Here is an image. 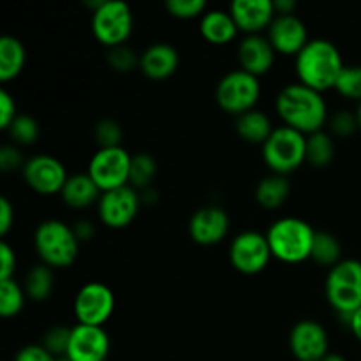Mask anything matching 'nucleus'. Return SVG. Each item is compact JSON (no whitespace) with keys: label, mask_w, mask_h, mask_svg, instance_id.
<instances>
[{"label":"nucleus","mask_w":361,"mask_h":361,"mask_svg":"<svg viewBox=\"0 0 361 361\" xmlns=\"http://www.w3.org/2000/svg\"><path fill=\"white\" fill-rule=\"evenodd\" d=\"M279 116L284 126L293 127L303 134L323 130L328 109L321 92L298 83H291L281 90L275 101Z\"/></svg>","instance_id":"1"},{"label":"nucleus","mask_w":361,"mask_h":361,"mask_svg":"<svg viewBox=\"0 0 361 361\" xmlns=\"http://www.w3.org/2000/svg\"><path fill=\"white\" fill-rule=\"evenodd\" d=\"M295 67L300 83L317 92H326L335 88L344 62L334 42L328 39H310L296 55Z\"/></svg>","instance_id":"2"},{"label":"nucleus","mask_w":361,"mask_h":361,"mask_svg":"<svg viewBox=\"0 0 361 361\" xmlns=\"http://www.w3.org/2000/svg\"><path fill=\"white\" fill-rule=\"evenodd\" d=\"M314 236L316 231L312 226L298 217L277 219L267 231L271 256L284 263H302L309 259Z\"/></svg>","instance_id":"3"},{"label":"nucleus","mask_w":361,"mask_h":361,"mask_svg":"<svg viewBox=\"0 0 361 361\" xmlns=\"http://www.w3.org/2000/svg\"><path fill=\"white\" fill-rule=\"evenodd\" d=\"M34 245L42 263L51 268H66L76 261L80 240L66 222L48 219L35 229Z\"/></svg>","instance_id":"4"},{"label":"nucleus","mask_w":361,"mask_h":361,"mask_svg":"<svg viewBox=\"0 0 361 361\" xmlns=\"http://www.w3.org/2000/svg\"><path fill=\"white\" fill-rule=\"evenodd\" d=\"M326 298L330 305L348 323L353 312L361 307V261L342 259L326 277Z\"/></svg>","instance_id":"5"},{"label":"nucleus","mask_w":361,"mask_h":361,"mask_svg":"<svg viewBox=\"0 0 361 361\" xmlns=\"http://www.w3.org/2000/svg\"><path fill=\"white\" fill-rule=\"evenodd\" d=\"M263 159L277 175L288 176L307 161V137L293 127H275L263 145Z\"/></svg>","instance_id":"6"},{"label":"nucleus","mask_w":361,"mask_h":361,"mask_svg":"<svg viewBox=\"0 0 361 361\" xmlns=\"http://www.w3.org/2000/svg\"><path fill=\"white\" fill-rule=\"evenodd\" d=\"M261 95L259 78L247 71L238 69L226 74L217 85L215 99L224 111L242 115L250 111L257 104Z\"/></svg>","instance_id":"7"},{"label":"nucleus","mask_w":361,"mask_h":361,"mask_svg":"<svg viewBox=\"0 0 361 361\" xmlns=\"http://www.w3.org/2000/svg\"><path fill=\"white\" fill-rule=\"evenodd\" d=\"M133 11L122 0H104L92 14V32L104 46H122L133 32Z\"/></svg>","instance_id":"8"},{"label":"nucleus","mask_w":361,"mask_h":361,"mask_svg":"<svg viewBox=\"0 0 361 361\" xmlns=\"http://www.w3.org/2000/svg\"><path fill=\"white\" fill-rule=\"evenodd\" d=\"M130 159L133 155L123 147L99 148L88 162V175L92 176L101 192L129 185Z\"/></svg>","instance_id":"9"},{"label":"nucleus","mask_w":361,"mask_h":361,"mask_svg":"<svg viewBox=\"0 0 361 361\" xmlns=\"http://www.w3.org/2000/svg\"><path fill=\"white\" fill-rule=\"evenodd\" d=\"M271 257L274 256H271L267 235H261L257 231L240 233L229 247V259L240 274H259L267 268Z\"/></svg>","instance_id":"10"},{"label":"nucleus","mask_w":361,"mask_h":361,"mask_svg":"<svg viewBox=\"0 0 361 361\" xmlns=\"http://www.w3.org/2000/svg\"><path fill=\"white\" fill-rule=\"evenodd\" d=\"M115 310V295L102 282H88L74 298V314L80 324L102 326Z\"/></svg>","instance_id":"11"},{"label":"nucleus","mask_w":361,"mask_h":361,"mask_svg":"<svg viewBox=\"0 0 361 361\" xmlns=\"http://www.w3.org/2000/svg\"><path fill=\"white\" fill-rule=\"evenodd\" d=\"M141 197L134 187L123 185L118 189L101 194L99 200V217L108 228H126L140 212Z\"/></svg>","instance_id":"12"},{"label":"nucleus","mask_w":361,"mask_h":361,"mask_svg":"<svg viewBox=\"0 0 361 361\" xmlns=\"http://www.w3.org/2000/svg\"><path fill=\"white\" fill-rule=\"evenodd\" d=\"M23 178L35 192L55 194L62 192L69 176L66 166L59 159L48 154H39L25 162Z\"/></svg>","instance_id":"13"},{"label":"nucleus","mask_w":361,"mask_h":361,"mask_svg":"<svg viewBox=\"0 0 361 361\" xmlns=\"http://www.w3.org/2000/svg\"><path fill=\"white\" fill-rule=\"evenodd\" d=\"M328 331L317 321H300L289 334V349L300 361H321L328 355Z\"/></svg>","instance_id":"14"},{"label":"nucleus","mask_w":361,"mask_h":361,"mask_svg":"<svg viewBox=\"0 0 361 361\" xmlns=\"http://www.w3.org/2000/svg\"><path fill=\"white\" fill-rule=\"evenodd\" d=\"M109 349L111 342L104 328L78 323L73 326L66 358L71 361H106Z\"/></svg>","instance_id":"15"},{"label":"nucleus","mask_w":361,"mask_h":361,"mask_svg":"<svg viewBox=\"0 0 361 361\" xmlns=\"http://www.w3.org/2000/svg\"><path fill=\"white\" fill-rule=\"evenodd\" d=\"M229 231V215L224 208L208 204L192 214L189 221V235L200 245H215L222 242Z\"/></svg>","instance_id":"16"},{"label":"nucleus","mask_w":361,"mask_h":361,"mask_svg":"<svg viewBox=\"0 0 361 361\" xmlns=\"http://www.w3.org/2000/svg\"><path fill=\"white\" fill-rule=\"evenodd\" d=\"M268 39L275 51L284 55H298L310 41L305 23L296 14H277L268 27Z\"/></svg>","instance_id":"17"},{"label":"nucleus","mask_w":361,"mask_h":361,"mask_svg":"<svg viewBox=\"0 0 361 361\" xmlns=\"http://www.w3.org/2000/svg\"><path fill=\"white\" fill-rule=\"evenodd\" d=\"M229 13L235 18L240 30L259 34L275 20V6L271 0H233Z\"/></svg>","instance_id":"18"},{"label":"nucleus","mask_w":361,"mask_h":361,"mask_svg":"<svg viewBox=\"0 0 361 361\" xmlns=\"http://www.w3.org/2000/svg\"><path fill=\"white\" fill-rule=\"evenodd\" d=\"M238 62L243 71L263 76L274 67L275 48L271 46L270 39L261 34H250L242 39L238 46Z\"/></svg>","instance_id":"19"},{"label":"nucleus","mask_w":361,"mask_h":361,"mask_svg":"<svg viewBox=\"0 0 361 361\" xmlns=\"http://www.w3.org/2000/svg\"><path fill=\"white\" fill-rule=\"evenodd\" d=\"M180 63L178 51L168 42H154L140 56V67L145 76L152 80H164L176 71Z\"/></svg>","instance_id":"20"},{"label":"nucleus","mask_w":361,"mask_h":361,"mask_svg":"<svg viewBox=\"0 0 361 361\" xmlns=\"http://www.w3.org/2000/svg\"><path fill=\"white\" fill-rule=\"evenodd\" d=\"M200 30L201 35L212 44H226L236 37L240 28L229 11L212 9L201 16Z\"/></svg>","instance_id":"21"},{"label":"nucleus","mask_w":361,"mask_h":361,"mask_svg":"<svg viewBox=\"0 0 361 361\" xmlns=\"http://www.w3.org/2000/svg\"><path fill=\"white\" fill-rule=\"evenodd\" d=\"M62 200L71 208H85L101 200V189L88 173H76L67 178L62 189Z\"/></svg>","instance_id":"22"},{"label":"nucleus","mask_w":361,"mask_h":361,"mask_svg":"<svg viewBox=\"0 0 361 361\" xmlns=\"http://www.w3.org/2000/svg\"><path fill=\"white\" fill-rule=\"evenodd\" d=\"M236 133L249 143L264 145L274 133V126L267 113L254 108L236 116Z\"/></svg>","instance_id":"23"},{"label":"nucleus","mask_w":361,"mask_h":361,"mask_svg":"<svg viewBox=\"0 0 361 361\" xmlns=\"http://www.w3.org/2000/svg\"><path fill=\"white\" fill-rule=\"evenodd\" d=\"M27 60L23 42L14 35L0 37V80L9 81L21 73Z\"/></svg>","instance_id":"24"},{"label":"nucleus","mask_w":361,"mask_h":361,"mask_svg":"<svg viewBox=\"0 0 361 361\" xmlns=\"http://www.w3.org/2000/svg\"><path fill=\"white\" fill-rule=\"evenodd\" d=\"M289 192H291V183H289L288 176L284 175H274L264 176L259 180L256 185V201L264 208H279L288 201Z\"/></svg>","instance_id":"25"},{"label":"nucleus","mask_w":361,"mask_h":361,"mask_svg":"<svg viewBox=\"0 0 361 361\" xmlns=\"http://www.w3.org/2000/svg\"><path fill=\"white\" fill-rule=\"evenodd\" d=\"M53 288H55V275H53L51 267L44 263L32 267L25 281V293L28 298L34 302H44L51 296Z\"/></svg>","instance_id":"26"},{"label":"nucleus","mask_w":361,"mask_h":361,"mask_svg":"<svg viewBox=\"0 0 361 361\" xmlns=\"http://www.w3.org/2000/svg\"><path fill=\"white\" fill-rule=\"evenodd\" d=\"M341 252L342 247L337 236L326 231H316L312 243V252H310V257L316 263L334 268L335 264L341 263Z\"/></svg>","instance_id":"27"},{"label":"nucleus","mask_w":361,"mask_h":361,"mask_svg":"<svg viewBox=\"0 0 361 361\" xmlns=\"http://www.w3.org/2000/svg\"><path fill=\"white\" fill-rule=\"evenodd\" d=\"M335 157V143L324 130L309 134L307 137V161L316 168H324Z\"/></svg>","instance_id":"28"},{"label":"nucleus","mask_w":361,"mask_h":361,"mask_svg":"<svg viewBox=\"0 0 361 361\" xmlns=\"http://www.w3.org/2000/svg\"><path fill=\"white\" fill-rule=\"evenodd\" d=\"M155 175H157V161L150 154H134L130 159V173H129V185L134 189H147L152 187Z\"/></svg>","instance_id":"29"},{"label":"nucleus","mask_w":361,"mask_h":361,"mask_svg":"<svg viewBox=\"0 0 361 361\" xmlns=\"http://www.w3.org/2000/svg\"><path fill=\"white\" fill-rule=\"evenodd\" d=\"M25 305V291L14 282L0 281V314L2 317H14L21 312Z\"/></svg>","instance_id":"30"},{"label":"nucleus","mask_w":361,"mask_h":361,"mask_svg":"<svg viewBox=\"0 0 361 361\" xmlns=\"http://www.w3.org/2000/svg\"><path fill=\"white\" fill-rule=\"evenodd\" d=\"M11 140L18 145H34L39 140L41 134V127L39 122L30 115H18L13 120L9 127H7Z\"/></svg>","instance_id":"31"},{"label":"nucleus","mask_w":361,"mask_h":361,"mask_svg":"<svg viewBox=\"0 0 361 361\" xmlns=\"http://www.w3.org/2000/svg\"><path fill=\"white\" fill-rule=\"evenodd\" d=\"M94 137L101 148H115L122 147V127L116 120L102 118L95 123Z\"/></svg>","instance_id":"32"},{"label":"nucleus","mask_w":361,"mask_h":361,"mask_svg":"<svg viewBox=\"0 0 361 361\" xmlns=\"http://www.w3.org/2000/svg\"><path fill=\"white\" fill-rule=\"evenodd\" d=\"M335 90L344 97L361 101V66H344L335 83Z\"/></svg>","instance_id":"33"},{"label":"nucleus","mask_w":361,"mask_h":361,"mask_svg":"<svg viewBox=\"0 0 361 361\" xmlns=\"http://www.w3.org/2000/svg\"><path fill=\"white\" fill-rule=\"evenodd\" d=\"M71 334H73V328L53 326L51 330L46 331L44 338H42V348L51 353L55 358H66L67 348H69L71 342Z\"/></svg>","instance_id":"34"},{"label":"nucleus","mask_w":361,"mask_h":361,"mask_svg":"<svg viewBox=\"0 0 361 361\" xmlns=\"http://www.w3.org/2000/svg\"><path fill=\"white\" fill-rule=\"evenodd\" d=\"M108 63L116 73H129L134 67L140 66V56L129 46H115V48H109Z\"/></svg>","instance_id":"35"},{"label":"nucleus","mask_w":361,"mask_h":361,"mask_svg":"<svg viewBox=\"0 0 361 361\" xmlns=\"http://www.w3.org/2000/svg\"><path fill=\"white\" fill-rule=\"evenodd\" d=\"M166 9L169 11L171 16L180 18V20H190V18L203 16L207 2L204 0H168Z\"/></svg>","instance_id":"36"},{"label":"nucleus","mask_w":361,"mask_h":361,"mask_svg":"<svg viewBox=\"0 0 361 361\" xmlns=\"http://www.w3.org/2000/svg\"><path fill=\"white\" fill-rule=\"evenodd\" d=\"M358 129V120H356V113L351 111H338L337 115L331 118V130L338 136H349Z\"/></svg>","instance_id":"37"},{"label":"nucleus","mask_w":361,"mask_h":361,"mask_svg":"<svg viewBox=\"0 0 361 361\" xmlns=\"http://www.w3.org/2000/svg\"><path fill=\"white\" fill-rule=\"evenodd\" d=\"M16 116V102H14L13 95L7 90H0V127L7 130V127L13 123Z\"/></svg>","instance_id":"38"},{"label":"nucleus","mask_w":361,"mask_h":361,"mask_svg":"<svg viewBox=\"0 0 361 361\" xmlns=\"http://www.w3.org/2000/svg\"><path fill=\"white\" fill-rule=\"evenodd\" d=\"M0 261H2V264H0V281H9V279H13L14 270H16V254L11 249L9 243L2 242V245H0Z\"/></svg>","instance_id":"39"},{"label":"nucleus","mask_w":361,"mask_h":361,"mask_svg":"<svg viewBox=\"0 0 361 361\" xmlns=\"http://www.w3.org/2000/svg\"><path fill=\"white\" fill-rule=\"evenodd\" d=\"M20 166H25L21 152L16 147H13V145L2 147V150H0V168H2V171L9 173L13 169L20 168Z\"/></svg>","instance_id":"40"},{"label":"nucleus","mask_w":361,"mask_h":361,"mask_svg":"<svg viewBox=\"0 0 361 361\" xmlns=\"http://www.w3.org/2000/svg\"><path fill=\"white\" fill-rule=\"evenodd\" d=\"M14 361H59V358H55L51 353L46 351L42 345L32 344V345H25L23 349H20Z\"/></svg>","instance_id":"41"},{"label":"nucleus","mask_w":361,"mask_h":361,"mask_svg":"<svg viewBox=\"0 0 361 361\" xmlns=\"http://www.w3.org/2000/svg\"><path fill=\"white\" fill-rule=\"evenodd\" d=\"M14 221V208L6 196L0 197V233L7 235Z\"/></svg>","instance_id":"42"},{"label":"nucleus","mask_w":361,"mask_h":361,"mask_svg":"<svg viewBox=\"0 0 361 361\" xmlns=\"http://www.w3.org/2000/svg\"><path fill=\"white\" fill-rule=\"evenodd\" d=\"M73 229L80 242H87V240H90L95 233L94 224H92L90 221H78L76 224L73 226Z\"/></svg>","instance_id":"43"},{"label":"nucleus","mask_w":361,"mask_h":361,"mask_svg":"<svg viewBox=\"0 0 361 361\" xmlns=\"http://www.w3.org/2000/svg\"><path fill=\"white\" fill-rule=\"evenodd\" d=\"M348 326L351 328V331L355 334V337L361 342V307L356 310V312L351 314V317H349V321H348Z\"/></svg>","instance_id":"44"},{"label":"nucleus","mask_w":361,"mask_h":361,"mask_svg":"<svg viewBox=\"0 0 361 361\" xmlns=\"http://www.w3.org/2000/svg\"><path fill=\"white\" fill-rule=\"evenodd\" d=\"M275 13L279 14H293V11L296 9L295 0H275Z\"/></svg>","instance_id":"45"},{"label":"nucleus","mask_w":361,"mask_h":361,"mask_svg":"<svg viewBox=\"0 0 361 361\" xmlns=\"http://www.w3.org/2000/svg\"><path fill=\"white\" fill-rule=\"evenodd\" d=\"M157 196H159V192L154 189V187H147V189L141 190V194H140L141 203H148V204L155 203V201H157Z\"/></svg>","instance_id":"46"},{"label":"nucleus","mask_w":361,"mask_h":361,"mask_svg":"<svg viewBox=\"0 0 361 361\" xmlns=\"http://www.w3.org/2000/svg\"><path fill=\"white\" fill-rule=\"evenodd\" d=\"M321 361H345V358L342 355H337V353H328Z\"/></svg>","instance_id":"47"},{"label":"nucleus","mask_w":361,"mask_h":361,"mask_svg":"<svg viewBox=\"0 0 361 361\" xmlns=\"http://www.w3.org/2000/svg\"><path fill=\"white\" fill-rule=\"evenodd\" d=\"M356 120H358V127L361 129V102H360L358 109H356Z\"/></svg>","instance_id":"48"},{"label":"nucleus","mask_w":361,"mask_h":361,"mask_svg":"<svg viewBox=\"0 0 361 361\" xmlns=\"http://www.w3.org/2000/svg\"><path fill=\"white\" fill-rule=\"evenodd\" d=\"M59 361H71V360H67V358H59Z\"/></svg>","instance_id":"49"}]
</instances>
